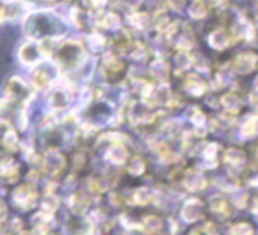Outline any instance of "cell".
Here are the masks:
<instances>
[{
  "label": "cell",
  "mask_w": 258,
  "mask_h": 235,
  "mask_svg": "<svg viewBox=\"0 0 258 235\" xmlns=\"http://www.w3.org/2000/svg\"><path fill=\"white\" fill-rule=\"evenodd\" d=\"M258 64V57L254 53H240L235 57L233 61V69L240 75H246V73H251Z\"/></svg>",
  "instance_id": "1"
},
{
  "label": "cell",
  "mask_w": 258,
  "mask_h": 235,
  "mask_svg": "<svg viewBox=\"0 0 258 235\" xmlns=\"http://www.w3.org/2000/svg\"><path fill=\"white\" fill-rule=\"evenodd\" d=\"M233 41H235V37H233L230 32H226V30H218V32L211 34V37H209V43H211V46L218 48V50H223V48L230 46Z\"/></svg>",
  "instance_id": "2"
},
{
  "label": "cell",
  "mask_w": 258,
  "mask_h": 235,
  "mask_svg": "<svg viewBox=\"0 0 258 235\" xmlns=\"http://www.w3.org/2000/svg\"><path fill=\"white\" fill-rule=\"evenodd\" d=\"M225 161H226V164H230L232 168H240L246 163V156H244L242 150L230 149V150H226V154H225Z\"/></svg>",
  "instance_id": "3"
},
{
  "label": "cell",
  "mask_w": 258,
  "mask_h": 235,
  "mask_svg": "<svg viewBox=\"0 0 258 235\" xmlns=\"http://www.w3.org/2000/svg\"><path fill=\"white\" fill-rule=\"evenodd\" d=\"M204 210H202V203L197 202V200H191L189 203L186 205V209L182 210V216L186 217L187 221H197L202 217Z\"/></svg>",
  "instance_id": "4"
},
{
  "label": "cell",
  "mask_w": 258,
  "mask_h": 235,
  "mask_svg": "<svg viewBox=\"0 0 258 235\" xmlns=\"http://www.w3.org/2000/svg\"><path fill=\"white\" fill-rule=\"evenodd\" d=\"M211 207L216 214H219V216H223V217H226V216L232 214V207H230L228 200L223 198V196H216V198H212Z\"/></svg>",
  "instance_id": "5"
},
{
  "label": "cell",
  "mask_w": 258,
  "mask_h": 235,
  "mask_svg": "<svg viewBox=\"0 0 258 235\" xmlns=\"http://www.w3.org/2000/svg\"><path fill=\"white\" fill-rule=\"evenodd\" d=\"M22 58H23V62H25V64H30V66L36 64V62H39L41 55H39V50H37L36 44L29 43L27 46H23V50H22Z\"/></svg>",
  "instance_id": "6"
},
{
  "label": "cell",
  "mask_w": 258,
  "mask_h": 235,
  "mask_svg": "<svg viewBox=\"0 0 258 235\" xmlns=\"http://www.w3.org/2000/svg\"><path fill=\"white\" fill-rule=\"evenodd\" d=\"M186 90L189 94H193V96H200V94L205 92V83L202 82L200 78H187L186 82Z\"/></svg>",
  "instance_id": "7"
},
{
  "label": "cell",
  "mask_w": 258,
  "mask_h": 235,
  "mask_svg": "<svg viewBox=\"0 0 258 235\" xmlns=\"http://www.w3.org/2000/svg\"><path fill=\"white\" fill-rule=\"evenodd\" d=\"M258 131V117L256 115H251V117L246 119L242 126V135L244 136H254Z\"/></svg>",
  "instance_id": "8"
},
{
  "label": "cell",
  "mask_w": 258,
  "mask_h": 235,
  "mask_svg": "<svg viewBox=\"0 0 258 235\" xmlns=\"http://www.w3.org/2000/svg\"><path fill=\"white\" fill-rule=\"evenodd\" d=\"M230 235H253V226L246 221H240L230 228Z\"/></svg>",
  "instance_id": "9"
},
{
  "label": "cell",
  "mask_w": 258,
  "mask_h": 235,
  "mask_svg": "<svg viewBox=\"0 0 258 235\" xmlns=\"http://www.w3.org/2000/svg\"><path fill=\"white\" fill-rule=\"evenodd\" d=\"M223 104H225L226 108H230V110H237V108L240 106V99L235 94H226V96L223 97Z\"/></svg>",
  "instance_id": "10"
},
{
  "label": "cell",
  "mask_w": 258,
  "mask_h": 235,
  "mask_svg": "<svg viewBox=\"0 0 258 235\" xmlns=\"http://www.w3.org/2000/svg\"><path fill=\"white\" fill-rule=\"evenodd\" d=\"M110 152H111L110 154V159L115 161V163H122V161L125 159V156H127V154H125V150L122 149V147H113Z\"/></svg>",
  "instance_id": "11"
},
{
  "label": "cell",
  "mask_w": 258,
  "mask_h": 235,
  "mask_svg": "<svg viewBox=\"0 0 258 235\" xmlns=\"http://www.w3.org/2000/svg\"><path fill=\"white\" fill-rule=\"evenodd\" d=\"M144 228L149 233H154V231H158L159 228H161V223H159V219H156V217H149L144 223Z\"/></svg>",
  "instance_id": "12"
},
{
  "label": "cell",
  "mask_w": 258,
  "mask_h": 235,
  "mask_svg": "<svg viewBox=\"0 0 258 235\" xmlns=\"http://www.w3.org/2000/svg\"><path fill=\"white\" fill-rule=\"evenodd\" d=\"M205 6L202 4V2H198V4H195L193 8H191V15L195 16V18H202V16H205Z\"/></svg>",
  "instance_id": "13"
},
{
  "label": "cell",
  "mask_w": 258,
  "mask_h": 235,
  "mask_svg": "<svg viewBox=\"0 0 258 235\" xmlns=\"http://www.w3.org/2000/svg\"><path fill=\"white\" fill-rule=\"evenodd\" d=\"M170 4H172L175 9H180L184 6V0H170Z\"/></svg>",
  "instance_id": "14"
},
{
  "label": "cell",
  "mask_w": 258,
  "mask_h": 235,
  "mask_svg": "<svg viewBox=\"0 0 258 235\" xmlns=\"http://www.w3.org/2000/svg\"><path fill=\"white\" fill-rule=\"evenodd\" d=\"M256 89H258V78H256Z\"/></svg>",
  "instance_id": "15"
},
{
  "label": "cell",
  "mask_w": 258,
  "mask_h": 235,
  "mask_svg": "<svg viewBox=\"0 0 258 235\" xmlns=\"http://www.w3.org/2000/svg\"><path fill=\"white\" fill-rule=\"evenodd\" d=\"M256 157H258V149H256Z\"/></svg>",
  "instance_id": "16"
}]
</instances>
